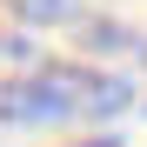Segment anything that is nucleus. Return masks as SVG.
<instances>
[{
  "label": "nucleus",
  "mask_w": 147,
  "mask_h": 147,
  "mask_svg": "<svg viewBox=\"0 0 147 147\" xmlns=\"http://www.w3.org/2000/svg\"><path fill=\"white\" fill-rule=\"evenodd\" d=\"M127 107V87L114 74H94V67H34L20 80L0 87V120L13 127H40V120H94V114H114Z\"/></svg>",
  "instance_id": "f257e3e1"
},
{
  "label": "nucleus",
  "mask_w": 147,
  "mask_h": 147,
  "mask_svg": "<svg viewBox=\"0 0 147 147\" xmlns=\"http://www.w3.org/2000/svg\"><path fill=\"white\" fill-rule=\"evenodd\" d=\"M94 147H120V140H94Z\"/></svg>",
  "instance_id": "f03ea898"
}]
</instances>
